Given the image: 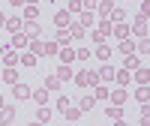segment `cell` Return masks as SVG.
<instances>
[{
  "instance_id": "obj_41",
  "label": "cell",
  "mask_w": 150,
  "mask_h": 126,
  "mask_svg": "<svg viewBox=\"0 0 150 126\" xmlns=\"http://www.w3.org/2000/svg\"><path fill=\"white\" fill-rule=\"evenodd\" d=\"M72 78H75V84H78V87H87V69L78 72V75H72Z\"/></svg>"
},
{
  "instance_id": "obj_7",
  "label": "cell",
  "mask_w": 150,
  "mask_h": 126,
  "mask_svg": "<svg viewBox=\"0 0 150 126\" xmlns=\"http://www.w3.org/2000/svg\"><path fill=\"white\" fill-rule=\"evenodd\" d=\"M93 108H96L93 93H87V96H81V99H78V111H81V114H87V111H93Z\"/></svg>"
},
{
  "instance_id": "obj_31",
  "label": "cell",
  "mask_w": 150,
  "mask_h": 126,
  "mask_svg": "<svg viewBox=\"0 0 150 126\" xmlns=\"http://www.w3.org/2000/svg\"><path fill=\"white\" fill-rule=\"evenodd\" d=\"M63 117H66V123H69V120H78V117H81V111H78V105H69V108L63 111Z\"/></svg>"
},
{
  "instance_id": "obj_23",
  "label": "cell",
  "mask_w": 150,
  "mask_h": 126,
  "mask_svg": "<svg viewBox=\"0 0 150 126\" xmlns=\"http://www.w3.org/2000/svg\"><path fill=\"white\" fill-rule=\"evenodd\" d=\"M78 24H81L84 30H93V24H96V15H93V12H84V15H81V21H78Z\"/></svg>"
},
{
  "instance_id": "obj_12",
  "label": "cell",
  "mask_w": 150,
  "mask_h": 126,
  "mask_svg": "<svg viewBox=\"0 0 150 126\" xmlns=\"http://www.w3.org/2000/svg\"><path fill=\"white\" fill-rule=\"evenodd\" d=\"M54 24H57V27H69V24H72V15H69L66 9H60L57 15H54Z\"/></svg>"
},
{
  "instance_id": "obj_37",
  "label": "cell",
  "mask_w": 150,
  "mask_h": 126,
  "mask_svg": "<svg viewBox=\"0 0 150 126\" xmlns=\"http://www.w3.org/2000/svg\"><path fill=\"white\" fill-rule=\"evenodd\" d=\"M69 105H72V102H69V96H60V99H57V111H60V114H63Z\"/></svg>"
},
{
  "instance_id": "obj_32",
  "label": "cell",
  "mask_w": 150,
  "mask_h": 126,
  "mask_svg": "<svg viewBox=\"0 0 150 126\" xmlns=\"http://www.w3.org/2000/svg\"><path fill=\"white\" fill-rule=\"evenodd\" d=\"M27 48H30V54H36V57H45V54H42V39H30V45H27Z\"/></svg>"
},
{
  "instance_id": "obj_42",
  "label": "cell",
  "mask_w": 150,
  "mask_h": 126,
  "mask_svg": "<svg viewBox=\"0 0 150 126\" xmlns=\"http://www.w3.org/2000/svg\"><path fill=\"white\" fill-rule=\"evenodd\" d=\"M135 48H138L141 54H147V51H150V42H147V39H138V45H135Z\"/></svg>"
},
{
  "instance_id": "obj_24",
  "label": "cell",
  "mask_w": 150,
  "mask_h": 126,
  "mask_svg": "<svg viewBox=\"0 0 150 126\" xmlns=\"http://www.w3.org/2000/svg\"><path fill=\"white\" fill-rule=\"evenodd\" d=\"M57 51H60V48H57V42H51V39H48V42H42V54H45V57H57Z\"/></svg>"
},
{
  "instance_id": "obj_44",
  "label": "cell",
  "mask_w": 150,
  "mask_h": 126,
  "mask_svg": "<svg viewBox=\"0 0 150 126\" xmlns=\"http://www.w3.org/2000/svg\"><path fill=\"white\" fill-rule=\"evenodd\" d=\"M3 24H6V12H0V27H3Z\"/></svg>"
},
{
  "instance_id": "obj_19",
  "label": "cell",
  "mask_w": 150,
  "mask_h": 126,
  "mask_svg": "<svg viewBox=\"0 0 150 126\" xmlns=\"http://www.w3.org/2000/svg\"><path fill=\"white\" fill-rule=\"evenodd\" d=\"M114 81L123 87V84H129L132 81V75H129V69H114Z\"/></svg>"
},
{
  "instance_id": "obj_36",
  "label": "cell",
  "mask_w": 150,
  "mask_h": 126,
  "mask_svg": "<svg viewBox=\"0 0 150 126\" xmlns=\"http://www.w3.org/2000/svg\"><path fill=\"white\" fill-rule=\"evenodd\" d=\"M108 93H111L108 87H99V84H96V90H93V99H108Z\"/></svg>"
},
{
  "instance_id": "obj_27",
  "label": "cell",
  "mask_w": 150,
  "mask_h": 126,
  "mask_svg": "<svg viewBox=\"0 0 150 126\" xmlns=\"http://www.w3.org/2000/svg\"><path fill=\"white\" fill-rule=\"evenodd\" d=\"M123 18H126V12H123V9H117V6L108 12V21H111V24H120Z\"/></svg>"
},
{
  "instance_id": "obj_38",
  "label": "cell",
  "mask_w": 150,
  "mask_h": 126,
  "mask_svg": "<svg viewBox=\"0 0 150 126\" xmlns=\"http://www.w3.org/2000/svg\"><path fill=\"white\" fill-rule=\"evenodd\" d=\"M96 84H99V75L93 69H87V87H96Z\"/></svg>"
},
{
  "instance_id": "obj_20",
  "label": "cell",
  "mask_w": 150,
  "mask_h": 126,
  "mask_svg": "<svg viewBox=\"0 0 150 126\" xmlns=\"http://www.w3.org/2000/svg\"><path fill=\"white\" fill-rule=\"evenodd\" d=\"M60 87H63V81H60L57 75H48V78H45V90H48V93H51V90H60Z\"/></svg>"
},
{
  "instance_id": "obj_22",
  "label": "cell",
  "mask_w": 150,
  "mask_h": 126,
  "mask_svg": "<svg viewBox=\"0 0 150 126\" xmlns=\"http://www.w3.org/2000/svg\"><path fill=\"white\" fill-rule=\"evenodd\" d=\"M57 78L60 81H69L72 78V66H69V63H60V66H57Z\"/></svg>"
},
{
  "instance_id": "obj_26",
  "label": "cell",
  "mask_w": 150,
  "mask_h": 126,
  "mask_svg": "<svg viewBox=\"0 0 150 126\" xmlns=\"http://www.w3.org/2000/svg\"><path fill=\"white\" fill-rule=\"evenodd\" d=\"M57 60H60V63H72V60H75V51H72V48H60V51H57Z\"/></svg>"
},
{
  "instance_id": "obj_40",
  "label": "cell",
  "mask_w": 150,
  "mask_h": 126,
  "mask_svg": "<svg viewBox=\"0 0 150 126\" xmlns=\"http://www.w3.org/2000/svg\"><path fill=\"white\" fill-rule=\"evenodd\" d=\"M135 99H138L141 105H147V87H138V90H135Z\"/></svg>"
},
{
  "instance_id": "obj_11",
  "label": "cell",
  "mask_w": 150,
  "mask_h": 126,
  "mask_svg": "<svg viewBox=\"0 0 150 126\" xmlns=\"http://www.w3.org/2000/svg\"><path fill=\"white\" fill-rule=\"evenodd\" d=\"M138 66H144V63L138 60V54H126V60H123V69H129V72H135Z\"/></svg>"
},
{
  "instance_id": "obj_33",
  "label": "cell",
  "mask_w": 150,
  "mask_h": 126,
  "mask_svg": "<svg viewBox=\"0 0 150 126\" xmlns=\"http://www.w3.org/2000/svg\"><path fill=\"white\" fill-rule=\"evenodd\" d=\"M96 57H99V60H111V48H108L105 42H102V45H96Z\"/></svg>"
},
{
  "instance_id": "obj_29",
  "label": "cell",
  "mask_w": 150,
  "mask_h": 126,
  "mask_svg": "<svg viewBox=\"0 0 150 126\" xmlns=\"http://www.w3.org/2000/svg\"><path fill=\"white\" fill-rule=\"evenodd\" d=\"M120 54H135V39H120Z\"/></svg>"
},
{
  "instance_id": "obj_14",
  "label": "cell",
  "mask_w": 150,
  "mask_h": 126,
  "mask_svg": "<svg viewBox=\"0 0 150 126\" xmlns=\"http://www.w3.org/2000/svg\"><path fill=\"white\" fill-rule=\"evenodd\" d=\"M48 120H51V108H48V105H39V108H36V123H48Z\"/></svg>"
},
{
  "instance_id": "obj_6",
  "label": "cell",
  "mask_w": 150,
  "mask_h": 126,
  "mask_svg": "<svg viewBox=\"0 0 150 126\" xmlns=\"http://www.w3.org/2000/svg\"><path fill=\"white\" fill-rule=\"evenodd\" d=\"M15 120V105H3L0 108V126H9Z\"/></svg>"
},
{
  "instance_id": "obj_9",
  "label": "cell",
  "mask_w": 150,
  "mask_h": 126,
  "mask_svg": "<svg viewBox=\"0 0 150 126\" xmlns=\"http://www.w3.org/2000/svg\"><path fill=\"white\" fill-rule=\"evenodd\" d=\"M54 42H57V48H66V45L72 42L69 30H66V27H57V36H54Z\"/></svg>"
},
{
  "instance_id": "obj_48",
  "label": "cell",
  "mask_w": 150,
  "mask_h": 126,
  "mask_svg": "<svg viewBox=\"0 0 150 126\" xmlns=\"http://www.w3.org/2000/svg\"><path fill=\"white\" fill-rule=\"evenodd\" d=\"M3 51H6V45H3V42H0V57H3Z\"/></svg>"
},
{
  "instance_id": "obj_45",
  "label": "cell",
  "mask_w": 150,
  "mask_h": 126,
  "mask_svg": "<svg viewBox=\"0 0 150 126\" xmlns=\"http://www.w3.org/2000/svg\"><path fill=\"white\" fill-rule=\"evenodd\" d=\"M9 3H12V6H24V0H9Z\"/></svg>"
},
{
  "instance_id": "obj_18",
  "label": "cell",
  "mask_w": 150,
  "mask_h": 126,
  "mask_svg": "<svg viewBox=\"0 0 150 126\" xmlns=\"http://www.w3.org/2000/svg\"><path fill=\"white\" fill-rule=\"evenodd\" d=\"M0 60H3L6 66H18V51H12V48H6V51H3V57H0Z\"/></svg>"
},
{
  "instance_id": "obj_49",
  "label": "cell",
  "mask_w": 150,
  "mask_h": 126,
  "mask_svg": "<svg viewBox=\"0 0 150 126\" xmlns=\"http://www.w3.org/2000/svg\"><path fill=\"white\" fill-rule=\"evenodd\" d=\"M27 126H42V123H36V120H33V123H27Z\"/></svg>"
},
{
  "instance_id": "obj_2",
  "label": "cell",
  "mask_w": 150,
  "mask_h": 126,
  "mask_svg": "<svg viewBox=\"0 0 150 126\" xmlns=\"http://www.w3.org/2000/svg\"><path fill=\"white\" fill-rule=\"evenodd\" d=\"M30 93H33V90H30V87L24 84V81H15V84H12V96H15L18 102H24V99H30Z\"/></svg>"
},
{
  "instance_id": "obj_43",
  "label": "cell",
  "mask_w": 150,
  "mask_h": 126,
  "mask_svg": "<svg viewBox=\"0 0 150 126\" xmlns=\"http://www.w3.org/2000/svg\"><path fill=\"white\" fill-rule=\"evenodd\" d=\"M90 57V51H87V48H78V51H75V60H87Z\"/></svg>"
},
{
  "instance_id": "obj_8",
  "label": "cell",
  "mask_w": 150,
  "mask_h": 126,
  "mask_svg": "<svg viewBox=\"0 0 150 126\" xmlns=\"http://www.w3.org/2000/svg\"><path fill=\"white\" fill-rule=\"evenodd\" d=\"M132 81L138 84V87H147V81H150V72H147V66H138V69H135Z\"/></svg>"
},
{
  "instance_id": "obj_47",
  "label": "cell",
  "mask_w": 150,
  "mask_h": 126,
  "mask_svg": "<svg viewBox=\"0 0 150 126\" xmlns=\"http://www.w3.org/2000/svg\"><path fill=\"white\" fill-rule=\"evenodd\" d=\"M24 3H30V6H36V3H39V0H24Z\"/></svg>"
},
{
  "instance_id": "obj_15",
  "label": "cell",
  "mask_w": 150,
  "mask_h": 126,
  "mask_svg": "<svg viewBox=\"0 0 150 126\" xmlns=\"http://www.w3.org/2000/svg\"><path fill=\"white\" fill-rule=\"evenodd\" d=\"M111 36H114V39H126L129 27H126V24H111Z\"/></svg>"
},
{
  "instance_id": "obj_46",
  "label": "cell",
  "mask_w": 150,
  "mask_h": 126,
  "mask_svg": "<svg viewBox=\"0 0 150 126\" xmlns=\"http://www.w3.org/2000/svg\"><path fill=\"white\" fill-rule=\"evenodd\" d=\"M114 126H129V123H123V120H114Z\"/></svg>"
},
{
  "instance_id": "obj_17",
  "label": "cell",
  "mask_w": 150,
  "mask_h": 126,
  "mask_svg": "<svg viewBox=\"0 0 150 126\" xmlns=\"http://www.w3.org/2000/svg\"><path fill=\"white\" fill-rule=\"evenodd\" d=\"M0 81L15 84V81H18V72H15V66H6V69H3V75H0Z\"/></svg>"
},
{
  "instance_id": "obj_3",
  "label": "cell",
  "mask_w": 150,
  "mask_h": 126,
  "mask_svg": "<svg viewBox=\"0 0 150 126\" xmlns=\"http://www.w3.org/2000/svg\"><path fill=\"white\" fill-rule=\"evenodd\" d=\"M3 27L9 30V33H21V27H24V18L21 15H6V24Z\"/></svg>"
},
{
  "instance_id": "obj_4",
  "label": "cell",
  "mask_w": 150,
  "mask_h": 126,
  "mask_svg": "<svg viewBox=\"0 0 150 126\" xmlns=\"http://www.w3.org/2000/svg\"><path fill=\"white\" fill-rule=\"evenodd\" d=\"M132 33L138 36V39H147V18H144V15H138V18H135V24H132Z\"/></svg>"
},
{
  "instance_id": "obj_10",
  "label": "cell",
  "mask_w": 150,
  "mask_h": 126,
  "mask_svg": "<svg viewBox=\"0 0 150 126\" xmlns=\"http://www.w3.org/2000/svg\"><path fill=\"white\" fill-rule=\"evenodd\" d=\"M18 63H21V66H27V69H33L36 63H39V57H36V54H30V51H21V57H18Z\"/></svg>"
},
{
  "instance_id": "obj_39",
  "label": "cell",
  "mask_w": 150,
  "mask_h": 126,
  "mask_svg": "<svg viewBox=\"0 0 150 126\" xmlns=\"http://www.w3.org/2000/svg\"><path fill=\"white\" fill-rule=\"evenodd\" d=\"M66 12H69V15H75V12H84V9H81V0H69V9H66Z\"/></svg>"
},
{
  "instance_id": "obj_16",
  "label": "cell",
  "mask_w": 150,
  "mask_h": 126,
  "mask_svg": "<svg viewBox=\"0 0 150 126\" xmlns=\"http://www.w3.org/2000/svg\"><path fill=\"white\" fill-rule=\"evenodd\" d=\"M108 99H111V105H123V102H126V90H123V87H117L114 93H108Z\"/></svg>"
},
{
  "instance_id": "obj_50",
  "label": "cell",
  "mask_w": 150,
  "mask_h": 126,
  "mask_svg": "<svg viewBox=\"0 0 150 126\" xmlns=\"http://www.w3.org/2000/svg\"><path fill=\"white\" fill-rule=\"evenodd\" d=\"M3 105H6V102H3V96H0V108H3Z\"/></svg>"
},
{
  "instance_id": "obj_13",
  "label": "cell",
  "mask_w": 150,
  "mask_h": 126,
  "mask_svg": "<svg viewBox=\"0 0 150 126\" xmlns=\"http://www.w3.org/2000/svg\"><path fill=\"white\" fill-rule=\"evenodd\" d=\"M66 30H69V36H72V39H84V36H87V30L81 27V24H78V21H72V24H69V27H66Z\"/></svg>"
},
{
  "instance_id": "obj_1",
  "label": "cell",
  "mask_w": 150,
  "mask_h": 126,
  "mask_svg": "<svg viewBox=\"0 0 150 126\" xmlns=\"http://www.w3.org/2000/svg\"><path fill=\"white\" fill-rule=\"evenodd\" d=\"M27 45H30V36L12 33V39H9V48H12V51H27Z\"/></svg>"
},
{
  "instance_id": "obj_28",
  "label": "cell",
  "mask_w": 150,
  "mask_h": 126,
  "mask_svg": "<svg viewBox=\"0 0 150 126\" xmlns=\"http://www.w3.org/2000/svg\"><path fill=\"white\" fill-rule=\"evenodd\" d=\"M105 114H108L111 120H123V105H108Z\"/></svg>"
},
{
  "instance_id": "obj_25",
  "label": "cell",
  "mask_w": 150,
  "mask_h": 126,
  "mask_svg": "<svg viewBox=\"0 0 150 126\" xmlns=\"http://www.w3.org/2000/svg\"><path fill=\"white\" fill-rule=\"evenodd\" d=\"M30 99H33L36 105H45V102H48V90H45V87H42V90H33Z\"/></svg>"
},
{
  "instance_id": "obj_35",
  "label": "cell",
  "mask_w": 150,
  "mask_h": 126,
  "mask_svg": "<svg viewBox=\"0 0 150 126\" xmlns=\"http://www.w3.org/2000/svg\"><path fill=\"white\" fill-rule=\"evenodd\" d=\"M105 39H108L105 33H99V30H90V42H96V45H102Z\"/></svg>"
},
{
  "instance_id": "obj_30",
  "label": "cell",
  "mask_w": 150,
  "mask_h": 126,
  "mask_svg": "<svg viewBox=\"0 0 150 126\" xmlns=\"http://www.w3.org/2000/svg\"><path fill=\"white\" fill-rule=\"evenodd\" d=\"M36 15H39V12H36V6H30V3H24V21H36Z\"/></svg>"
},
{
  "instance_id": "obj_21",
  "label": "cell",
  "mask_w": 150,
  "mask_h": 126,
  "mask_svg": "<svg viewBox=\"0 0 150 126\" xmlns=\"http://www.w3.org/2000/svg\"><path fill=\"white\" fill-rule=\"evenodd\" d=\"M96 75H99V81H114V66H108V63H105Z\"/></svg>"
},
{
  "instance_id": "obj_34",
  "label": "cell",
  "mask_w": 150,
  "mask_h": 126,
  "mask_svg": "<svg viewBox=\"0 0 150 126\" xmlns=\"http://www.w3.org/2000/svg\"><path fill=\"white\" fill-rule=\"evenodd\" d=\"M96 9H99V15H105V18H108V12L114 9V3H111V0H102V3H96Z\"/></svg>"
},
{
  "instance_id": "obj_5",
  "label": "cell",
  "mask_w": 150,
  "mask_h": 126,
  "mask_svg": "<svg viewBox=\"0 0 150 126\" xmlns=\"http://www.w3.org/2000/svg\"><path fill=\"white\" fill-rule=\"evenodd\" d=\"M21 33H24V36H30V39H36V36L42 33V27H39V21H24Z\"/></svg>"
}]
</instances>
